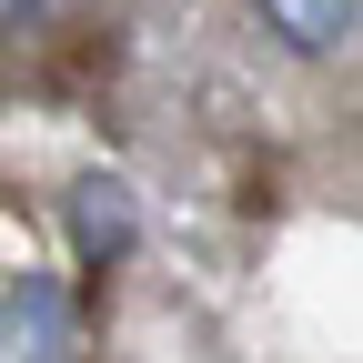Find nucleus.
<instances>
[{
  "instance_id": "f257e3e1",
  "label": "nucleus",
  "mask_w": 363,
  "mask_h": 363,
  "mask_svg": "<svg viewBox=\"0 0 363 363\" xmlns=\"http://www.w3.org/2000/svg\"><path fill=\"white\" fill-rule=\"evenodd\" d=\"M71 242H81V262H91V272L131 252V192H121V182H101V172L71 182Z\"/></svg>"
},
{
  "instance_id": "f03ea898",
  "label": "nucleus",
  "mask_w": 363,
  "mask_h": 363,
  "mask_svg": "<svg viewBox=\"0 0 363 363\" xmlns=\"http://www.w3.org/2000/svg\"><path fill=\"white\" fill-rule=\"evenodd\" d=\"M252 11H262V30L283 40V51H313V61H323V51H343V40H353L363 0H252Z\"/></svg>"
},
{
  "instance_id": "7ed1b4c3",
  "label": "nucleus",
  "mask_w": 363,
  "mask_h": 363,
  "mask_svg": "<svg viewBox=\"0 0 363 363\" xmlns=\"http://www.w3.org/2000/svg\"><path fill=\"white\" fill-rule=\"evenodd\" d=\"M71 0H0V30H51Z\"/></svg>"
}]
</instances>
